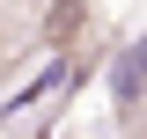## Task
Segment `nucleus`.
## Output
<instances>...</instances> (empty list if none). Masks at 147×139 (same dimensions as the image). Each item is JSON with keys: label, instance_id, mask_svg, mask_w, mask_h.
<instances>
[{"label": "nucleus", "instance_id": "1", "mask_svg": "<svg viewBox=\"0 0 147 139\" xmlns=\"http://www.w3.org/2000/svg\"><path fill=\"white\" fill-rule=\"evenodd\" d=\"M110 88H118V110H132V103H140V88H147V59L132 51V44L118 51V66H110Z\"/></svg>", "mask_w": 147, "mask_h": 139}, {"label": "nucleus", "instance_id": "2", "mask_svg": "<svg viewBox=\"0 0 147 139\" xmlns=\"http://www.w3.org/2000/svg\"><path fill=\"white\" fill-rule=\"evenodd\" d=\"M74 29H81V7H74V0H66V7H52V15H44V37H52V44H66Z\"/></svg>", "mask_w": 147, "mask_h": 139}, {"label": "nucleus", "instance_id": "3", "mask_svg": "<svg viewBox=\"0 0 147 139\" xmlns=\"http://www.w3.org/2000/svg\"><path fill=\"white\" fill-rule=\"evenodd\" d=\"M132 51H140V59H147V37H140V44H132Z\"/></svg>", "mask_w": 147, "mask_h": 139}]
</instances>
